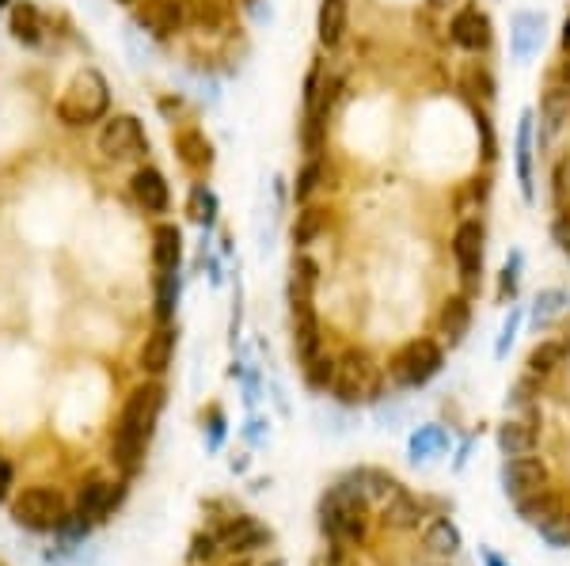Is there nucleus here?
Returning <instances> with one entry per match:
<instances>
[{
	"mask_svg": "<svg viewBox=\"0 0 570 566\" xmlns=\"http://www.w3.org/2000/svg\"><path fill=\"white\" fill-rule=\"evenodd\" d=\"M164 403H168V388L160 380H145L126 396L122 411L114 418L111 464L126 483L137 479L145 468V453H149V441L156 434V422L164 415Z\"/></svg>",
	"mask_w": 570,
	"mask_h": 566,
	"instance_id": "nucleus-1",
	"label": "nucleus"
},
{
	"mask_svg": "<svg viewBox=\"0 0 570 566\" xmlns=\"http://www.w3.org/2000/svg\"><path fill=\"white\" fill-rule=\"evenodd\" d=\"M54 114L57 122L69 126V130H84V126L103 122L111 114V84H107V76L99 73V69H92V65H84L65 84V92L57 95Z\"/></svg>",
	"mask_w": 570,
	"mask_h": 566,
	"instance_id": "nucleus-2",
	"label": "nucleus"
},
{
	"mask_svg": "<svg viewBox=\"0 0 570 566\" xmlns=\"http://www.w3.org/2000/svg\"><path fill=\"white\" fill-rule=\"evenodd\" d=\"M69 506H73L69 494L61 491V487H50V483H31V487L12 494V502H8L12 521H16L19 529L38 532V536H54L57 521L65 517Z\"/></svg>",
	"mask_w": 570,
	"mask_h": 566,
	"instance_id": "nucleus-3",
	"label": "nucleus"
},
{
	"mask_svg": "<svg viewBox=\"0 0 570 566\" xmlns=\"http://www.w3.org/2000/svg\"><path fill=\"white\" fill-rule=\"evenodd\" d=\"M441 365H445V346L437 339H411L407 346H399L396 354L388 358L384 365V373L388 380L403 388V392H411V388H422V384H430V380L441 373Z\"/></svg>",
	"mask_w": 570,
	"mask_h": 566,
	"instance_id": "nucleus-4",
	"label": "nucleus"
},
{
	"mask_svg": "<svg viewBox=\"0 0 570 566\" xmlns=\"http://www.w3.org/2000/svg\"><path fill=\"white\" fill-rule=\"evenodd\" d=\"M126 491H130L126 479H111V475H103V472H88L80 483H76V491L69 494V502H73V510L80 513L84 521L107 525L114 513L122 510Z\"/></svg>",
	"mask_w": 570,
	"mask_h": 566,
	"instance_id": "nucleus-5",
	"label": "nucleus"
},
{
	"mask_svg": "<svg viewBox=\"0 0 570 566\" xmlns=\"http://www.w3.org/2000/svg\"><path fill=\"white\" fill-rule=\"evenodd\" d=\"M95 145L103 152V160H111V164H141L149 156V133L137 114H111V118H103Z\"/></svg>",
	"mask_w": 570,
	"mask_h": 566,
	"instance_id": "nucleus-6",
	"label": "nucleus"
},
{
	"mask_svg": "<svg viewBox=\"0 0 570 566\" xmlns=\"http://www.w3.org/2000/svg\"><path fill=\"white\" fill-rule=\"evenodd\" d=\"M441 510H445V506H441L437 498H422V494L407 491L403 483H396V491L377 506V517L384 529L399 532V536H418V532L426 529V521Z\"/></svg>",
	"mask_w": 570,
	"mask_h": 566,
	"instance_id": "nucleus-7",
	"label": "nucleus"
},
{
	"mask_svg": "<svg viewBox=\"0 0 570 566\" xmlns=\"http://www.w3.org/2000/svg\"><path fill=\"white\" fill-rule=\"evenodd\" d=\"M373 517L377 510H350V506H316V529L327 544H346V548H369L373 544Z\"/></svg>",
	"mask_w": 570,
	"mask_h": 566,
	"instance_id": "nucleus-8",
	"label": "nucleus"
},
{
	"mask_svg": "<svg viewBox=\"0 0 570 566\" xmlns=\"http://www.w3.org/2000/svg\"><path fill=\"white\" fill-rule=\"evenodd\" d=\"M206 525H213V529L221 532L225 559H255V555L270 551V544H274V532L244 510H232L228 517H221V521H206Z\"/></svg>",
	"mask_w": 570,
	"mask_h": 566,
	"instance_id": "nucleus-9",
	"label": "nucleus"
},
{
	"mask_svg": "<svg viewBox=\"0 0 570 566\" xmlns=\"http://www.w3.org/2000/svg\"><path fill=\"white\" fill-rule=\"evenodd\" d=\"M194 0H137L133 4V27L152 38H171L190 27Z\"/></svg>",
	"mask_w": 570,
	"mask_h": 566,
	"instance_id": "nucleus-10",
	"label": "nucleus"
},
{
	"mask_svg": "<svg viewBox=\"0 0 570 566\" xmlns=\"http://www.w3.org/2000/svg\"><path fill=\"white\" fill-rule=\"evenodd\" d=\"M498 479H502V491L510 502L525 498V494L540 491L551 483V468L544 456H506L502 468H498Z\"/></svg>",
	"mask_w": 570,
	"mask_h": 566,
	"instance_id": "nucleus-11",
	"label": "nucleus"
},
{
	"mask_svg": "<svg viewBox=\"0 0 570 566\" xmlns=\"http://www.w3.org/2000/svg\"><path fill=\"white\" fill-rule=\"evenodd\" d=\"M483 251H487V228H483V221H460L453 232V259L460 278L468 285H475L479 274H483Z\"/></svg>",
	"mask_w": 570,
	"mask_h": 566,
	"instance_id": "nucleus-12",
	"label": "nucleus"
},
{
	"mask_svg": "<svg viewBox=\"0 0 570 566\" xmlns=\"http://www.w3.org/2000/svg\"><path fill=\"white\" fill-rule=\"evenodd\" d=\"M175 342H179L175 323H156V331H149V335H145V342H141V350H137V369H141L145 377L160 380L171 369Z\"/></svg>",
	"mask_w": 570,
	"mask_h": 566,
	"instance_id": "nucleus-13",
	"label": "nucleus"
},
{
	"mask_svg": "<svg viewBox=\"0 0 570 566\" xmlns=\"http://www.w3.org/2000/svg\"><path fill=\"white\" fill-rule=\"evenodd\" d=\"M171 149H175V160H179V164H183L194 179L209 175L213 160H217L213 141H209L206 130H198V126H183V130L171 133Z\"/></svg>",
	"mask_w": 570,
	"mask_h": 566,
	"instance_id": "nucleus-14",
	"label": "nucleus"
},
{
	"mask_svg": "<svg viewBox=\"0 0 570 566\" xmlns=\"http://www.w3.org/2000/svg\"><path fill=\"white\" fill-rule=\"evenodd\" d=\"M418 540H422L426 559H434V563H449V559H456L460 548H464V536H460L456 521L445 510L434 513V517L426 521V529L418 532Z\"/></svg>",
	"mask_w": 570,
	"mask_h": 566,
	"instance_id": "nucleus-15",
	"label": "nucleus"
},
{
	"mask_svg": "<svg viewBox=\"0 0 570 566\" xmlns=\"http://www.w3.org/2000/svg\"><path fill=\"white\" fill-rule=\"evenodd\" d=\"M130 194H133V202L145 209V213H152V217H160V213L171 209L168 179H164V171L152 168V164H141V168L130 175Z\"/></svg>",
	"mask_w": 570,
	"mask_h": 566,
	"instance_id": "nucleus-16",
	"label": "nucleus"
},
{
	"mask_svg": "<svg viewBox=\"0 0 570 566\" xmlns=\"http://www.w3.org/2000/svg\"><path fill=\"white\" fill-rule=\"evenodd\" d=\"M570 506V498L563 487H555V483H548V487H540V491L525 494V498H517L513 502V510H517V517L525 521V525H544V521H551L555 513H563Z\"/></svg>",
	"mask_w": 570,
	"mask_h": 566,
	"instance_id": "nucleus-17",
	"label": "nucleus"
},
{
	"mask_svg": "<svg viewBox=\"0 0 570 566\" xmlns=\"http://www.w3.org/2000/svg\"><path fill=\"white\" fill-rule=\"evenodd\" d=\"M449 35H453V42L460 46V50H468V54H483V50L491 46V19L483 16L475 4H468V8H460V12L453 16Z\"/></svg>",
	"mask_w": 570,
	"mask_h": 566,
	"instance_id": "nucleus-18",
	"label": "nucleus"
},
{
	"mask_svg": "<svg viewBox=\"0 0 570 566\" xmlns=\"http://www.w3.org/2000/svg\"><path fill=\"white\" fill-rule=\"evenodd\" d=\"M190 27H194L198 35H209V38L232 35V31H236V4H232V0H194Z\"/></svg>",
	"mask_w": 570,
	"mask_h": 566,
	"instance_id": "nucleus-19",
	"label": "nucleus"
},
{
	"mask_svg": "<svg viewBox=\"0 0 570 566\" xmlns=\"http://www.w3.org/2000/svg\"><path fill=\"white\" fill-rule=\"evenodd\" d=\"M8 31H12V38H16L19 46H27V50H38V46L46 42V19H42L35 0H16V4L8 8Z\"/></svg>",
	"mask_w": 570,
	"mask_h": 566,
	"instance_id": "nucleus-20",
	"label": "nucleus"
},
{
	"mask_svg": "<svg viewBox=\"0 0 570 566\" xmlns=\"http://www.w3.org/2000/svg\"><path fill=\"white\" fill-rule=\"evenodd\" d=\"M544 46V16L536 12H513L510 19V54L517 61H529Z\"/></svg>",
	"mask_w": 570,
	"mask_h": 566,
	"instance_id": "nucleus-21",
	"label": "nucleus"
},
{
	"mask_svg": "<svg viewBox=\"0 0 570 566\" xmlns=\"http://www.w3.org/2000/svg\"><path fill=\"white\" fill-rule=\"evenodd\" d=\"M498 453L502 456H532L540 449V430L532 426L529 418H510V422H502L498 426Z\"/></svg>",
	"mask_w": 570,
	"mask_h": 566,
	"instance_id": "nucleus-22",
	"label": "nucleus"
},
{
	"mask_svg": "<svg viewBox=\"0 0 570 566\" xmlns=\"http://www.w3.org/2000/svg\"><path fill=\"white\" fill-rule=\"evenodd\" d=\"M179 263H183V232L171 221H160L152 228V266L156 274H171L179 270Z\"/></svg>",
	"mask_w": 570,
	"mask_h": 566,
	"instance_id": "nucleus-23",
	"label": "nucleus"
},
{
	"mask_svg": "<svg viewBox=\"0 0 570 566\" xmlns=\"http://www.w3.org/2000/svg\"><path fill=\"white\" fill-rule=\"evenodd\" d=\"M346 23H350V4L346 0H320L316 12V38L323 50H335L346 38Z\"/></svg>",
	"mask_w": 570,
	"mask_h": 566,
	"instance_id": "nucleus-24",
	"label": "nucleus"
},
{
	"mask_svg": "<svg viewBox=\"0 0 570 566\" xmlns=\"http://www.w3.org/2000/svg\"><path fill=\"white\" fill-rule=\"evenodd\" d=\"M468 327H472V301L468 297H445L441 312H437L441 339L449 342V346H456V342L468 335Z\"/></svg>",
	"mask_w": 570,
	"mask_h": 566,
	"instance_id": "nucleus-25",
	"label": "nucleus"
},
{
	"mask_svg": "<svg viewBox=\"0 0 570 566\" xmlns=\"http://www.w3.org/2000/svg\"><path fill=\"white\" fill-rule=\"evenodd\" d=\"M449 445H453V437H449V430L445 426H437V422H426V426H418L415 434H411V441H407V453H411V460H434V456L449 453Z\"/></svg>",
	"mask_w": 570,
	"mask_h": 566,
	"instance_id": "nucleus-26",
	"label": "nucleus"
},
{
	"mask_svg": "<svg viewBox=\"0 0 570 566\" xmlns=\"http://www.w3.org/2000/svg\"><path fill=\"white\" fill-rule=\"evenodd\" d=\"M221 563H225L221 532L213 529V525H202L187 544V566H221Z\"/></svg>",
	"mask_w": 570,
	"mask_h": 566,
	"instance_id": "nucleus-27",
	"label": "nucleus"
},
{
	"mask_svg": "<svg viewBox=\"0 0 570 566\" xmlns=\"http://www.w3.org/2000/svg\"><path fill=\"white\" fill-rule=\"evenodd\" d=\"M517 183H521L525 202H532L536 198L532 190V111L521 114V126H517Z\"/></svg>",
	"mask_w": 570,
	"mask_h": 566,
	"instance_id": "nucleus-28",
	"label": "nucleus"
},
{
	"mask_svg": "<svg viewBox=\"0 0 570 566\" xmlns=\"http://www.w3.org/2000/svg\"><path fill=\"white\" fill-rule=\"evenodd\" d=\"M327 221H331V217H327L323 206H304L301 213H297V221H293V232H289V236H293V247L304 251V247L316 244L323 232H327Z\"/></svg>",
	"mask_w": 570,
	"mask_h": 566,
	"instance_id": "nucleus-29",
	"label": "nucleus"
},
{
	"mask_svg": "<svg viewBox=\"0 0 570 566\" xmlns=\"http://www.w3.org/2000/svg\"><path fill=\"white\" fill-rule=\"evenodd\" d=\"M179 293H183V278H179V270H171V274H156V308H152L156 323H171V320H175Z\"/></svg>",
	"mask_w": 570,
	"mask_h": 566,
	"instance_id": "nucleus-30",
	"label": "nucleus"
},
{
	"mask_svg": "<svg viewBox=\"0 0 570 566\" xmlns=\"http://www.w3.org/2000/svg\"><path fill=\"white\" fill-rule=\"evenodd\" d=\"M567 350H570L567 342H555V339L540 342V346L529 354V373H532V377H540V380H548L551 373H559V369H563Z\"/></svg>",
	"mask_w": 570,
	"mask_h": 566,
	"instance_id": "nucleus-31",
	"label": "nucleus"
},
{
	"mask_svg": "<svg viewBox=\"0 0 570 566\" xmlns=\"http://www.w3.org/2000/svg\"><path fill=\"white\" fill-rule=\"evenodd\" d=\"M301 373H304V384H308L312 392H327V396H331V388H335V380H339V358H335V354H320L316 361L301 365Z\"/></svg>",
	"mask_w": 570,
	"mask_h": 566,
	"instance_id": "nucleus-32",
	"label": "nucleus"
},
{
	"mask_svg": "<svg viewBox=\"0 0 570 566\" xmlns=\"http://www.w3.org/2000/svg\"><path fill=\"white\" fill-rule=\"evenodd\" d=\"M217 194L206 187V183H194L190 187V198H187V217L194 221V225L202 228H213L217 225Z\"/></svg>",
	"mask_w": 570,
	"mask_h": 566,
	"instance_id": "nucleus-33",
	"label": "nucleus"
},
{
	"mask_svg": "<svg viewBox=\"0 0 570 566\" xmlns=\"http://www.w3.org/2000/svg\"><path fill=\"white\" fill-rule=\"evenodd\" d=\"M350 472L358 475V483L365 487V494L373 498V506H380L388 494L396 491V475H388L384 468H373V464H358V468H350Z\"/></svg>",
	"mask_w": 570,
	"mask_h": 566,
	"instance_id": "nucleus-34",
	"label": "nucleus"
},
{
	"mask_svg": "<svg viewBox=\"0 0 570 566\" xmlns=\"http://www.w3.org/2000/svg\"><path fill=\"white\" fill-rule=\"evenodd\" d=\"M567 304H570V297L563 289H540V293H536V304H532V323H536V331L548 327Z\"/></svg>",
	"mask_w": 570,
	"mask_h": 566,
	"instance_id": "nucleus-35",
	"label": "nucleus"
},
{
	"mask_svg": "<svg viewBox=\"0 0 570 566\" xmlns=\"http://www.w3.org/2000/svg\"><path fill=\"white\" fill-rule=\"evenodd\" d=\"M323 179H327V171H323V160H320V156H308V164L297 171L293 198H297V202H308V198H312V194L323 187Z\"/></svg>",
	"mask_w": 570,
	"mask_h": 566,
	"instance_id": "nucleus-36",
	"label": "nucleus"
},
{
	"mask_svg": "<svg viewBox=\"0 0 570 566\" xmlns=\"http://www.w3.org/2000/svg\"><path fill=\"white\" fill-rule=\"evenodd\" d=\"M202 437H206V453H221L225 449V437H228V418L225 411L213 403L206 407V415H202Z\"/></svg>",
	"mask_w": 570,
	"mask_h": 566,
	"instance_id": "nucleus-37",
	"label": "nucleus"
},
{
	"mask_svg": "<svg viewBox=\"0 0 570 566\" xmlns=\"http://www.w3.org/2000/svg\"><path fill=\"white\" fill-rule=\"evenodd\" d=\"M521 320H525V308H521V304H510V316H506V323H502V335H498V342H494V361H506L513 339H517V327H521Z\"/></svg>",
	"mask_w": 570,
	"mask_h": 566,
	"instance_id": "nucleus-38",
	"label": "nucleus"
},
{
	"mask_svg": "<svg viewBox=\"0 0 570 566\" xmlns=\"http://www.w3.org/2000/svg\"><path fill=\"white\" fill-rule=\"evenodd\" d=\"M312 566H354V548H346V544H327V540H323V548L312 555Z\"/></svg>",
	"mask_w": 570,
	"mask_h": 566,
	"instance_id": "nucleus-39",
	"label": "nucleus"
},
{
	"mask_svg": "<svg viewBox=\"0 0 570 566\" xmlns=\"http://www.w3.org/2000/svg\"><path fill=\"white\" fill-rule=\"evenodd\" d=\"M16 460H8V456L0 453V502H12V494H16Z\"/></svg>",
	"mask_w": 570,
	"mask_h": 566,
	"instance_id": "nucleus-40",
	"label": "nucleus"
},
{
	"mask_svg": "<svg viewBox=\"0 0 570 566\" xmlns=\"http://www.w3.org/2000/svg\"><path fill=\"white\" fill-rule=\"evenodd\" d=\"M475 126H479V133H483V160H494V156H498V145H494V126H491V118L475 111Z\"/></svg>",
	"mask_w": 570,
	"mask_h": 566,
	"instance_id": "nucleus-41",
	"label": "nucleus"
},
{
	"mask_svg": "<svg viewBox=\"0 0 570 566\" xmlns=\"http://www.w3.org/2000/svg\"><path fill=\"white\" fill-rule=\"evenodd\" d=\"M551 240L559 244L563 255H570V213H559V217L551 221Z\"/></svg>",
	"mask_w": 570,
	"mask_h": 566,
	"instance_id": "nucleus-42",
	"label": "nucleus"
},
{
	"mask_svg": "<svg viewBox=\"0 0 570 566\" xmlns=\"http://www.w3.org/2000/svg\"><path fill=\"white\" fill-rule=\"evenodd\" d=\"M468 84H472V88L483 95V99H494V80H491V73H487V69L472 65V69H468Z\"/></svg>",
	"mask_w": 570,
	"mask_h": 566,
	"instance_id": "nucleus-43",
	"label": "nucleus"
},
{
	"mask_svg": "<svg viewBox=\"0 0 570 566\" xmlns=\"http://www.w3.org/2000/svg\"><path fill=\"white\" fill-rule=\"evenodd\" d=\"M517 278H521V251H513L510 263L502 266V293H510V297H513V289H517Z\"/></svg>",
	"mask_w": 570,
	"mask_h": 566,
	"instance_id": "nucleus-44",
	"label": "nucleus"
},
{
	"mask_svg": "<svg viewBox=\"0 0 570 566\" xmlns=\"http://www.w3.org/2000/svg\"><path fill=\"white\" fill-rule=\"evenodd\" d=\"M472 441H475V434H472V437H464V441H460V449H456V460H453V468H456V472H460V468L468 464V453H472Z\"/></svg>",
	"mask_w": 570,
	"mask_h": 566,
	"instance_id": "nucleus-45",
	"label": "nucleus"
},
{
	"mask_svg": "<svg viewBox=\"0 0 570 566\" xmlns=\"http://www.w3.org/2000/svg\"><path fill=\"white\" fill-rule=\"evenodd\" d=\"M479 559H483V566H513V563H506L494 548H479Z\"/></svg>",
	"mask_w": 570,
	"mask_h": 566,
	"instance_id": "nucleus-46",
	"label": "nucleus"
},
{
	"mask_svg": "<svg viewBox=\"0 0 570 566\" xmlns=\"http://www.w3.org/2000/svg\"><path fill=\"white\" fill-rule=\"evenodd\" d=\"M259 426H263V422H259V418H251V422H247L244 437H247V441H251V445H259V437H263V430H259Z\"/></svg>",
	"mask_w": 570,
	"mask_h": 566,
	"instance_id": "nucleus-47",
	"label": "nucleus"
},
{
	"mask_svg": "<svg viewBox=\"0 0 570 566\" xmlns=\"http://www.w3.org/2000/svg\"><path fill=\"white\" fill-rule=\"evenodd\" d=\"M559 42H563V50H570V16L563 19V35H559Z\"/></svg>",
	"mask_w": 570,
	"mask_h": 566,
	"instance_id": "nucleus-48",
	"label": "nucleus"
},
{
	"mask_svg": "<svg viewBox=\"0 0 570 566\" xmlns=\"http://www.w3.org/2000/svg\"><path fill=\"white\" fill-rule=\"evenodd\" d=\"M559 80H563V84L570 88V57L563 61V65H559Z\"/></svg>",
	"mask_w": 570,
	"mask_h": 566,
	"instance_id": "nucleus-49",
	"label": "nucleus"
},
{
	"mask_svg": "<svg viewBox=\"0 0 570 566\" xmlns=\"http://www.w3.org/2000/svg\"><path fill=\"white\" fill-rule=\"evenodd\" d=\"M232 472H247V456H240V460L232 456Z\"/></svg>",
	"mask_w": 570,
	"mask_h": 566,
	"instance_id": "nucleus-50",
	"label": "nucleus"
},
{
	"mask_svg": "<svg viewBox=\"0 0 570 566\" xmlns=\"http://www.w3.org/2000/svg\"><path fill=\"white\" fill-rule=\"evenodd\" d=\"M434 8H449V4H456V0H430Z\"/></svg>",
	"mask_w": 570,
	"mask_h": 566,
	"instance_id": "nucleus-51",
	"label": "nucleus"
},
{
	"mask_svg": "<svg viewBox=\"0 0 570 566\" xmlns=\"http://www.w3.org/2000/svg\"><path fill=\"white\" fill-rule=\"evenodd\" d=\"M255 566H282L278 559H266V563H255Z\"/></svg>",
	"mask_w": 570,
	"mask_h": 566,
	"instance_id": "nucleus-52",
	"label": "nucleus"
},
{
	"mask_svg": "<svg viewBox=\"0 0 570 566\" xmlns=\"http://www.w3.org/2000/svg\"><path fill=\"white\" fill-rule=\"evenodd\" d=\"M12 4H16V0H0V8H12Z\"/></svg>",
	"mask_w": 570,
	"mask_h": 566,
	"instance_id": "nucleus-53",
	"label": "nucleus"
},
{
	"mask_svg": "<svg viewBox=\"0 0 570 566\" xmlns=\"http://www.w3.org/2000/svg\"><path fill=\"white\" fill-rule=\"evenodd\" d=\"M118 4H137V0H118Z\"/></svg>",
	"mask_w": 570,
	"mask_h": 566,
	"instance_id": "nucleus-54",
	"label": "nucleus"
},
{
	"mask_svg": "<svg viewBox=\"0 0 570 566\" xmlns=\"http://www.w3.org/2000/svg\"><path fill=\"white\" fill-rule=\"evenodd\" d=\"M430 566H449V563H434V559H430Z\"/></svg>",
	"mask_w": 570,
	"mask_h": 566,
	"instance_id": "nucleus-55",
	"label": "nucleus"
}]
</instances>
